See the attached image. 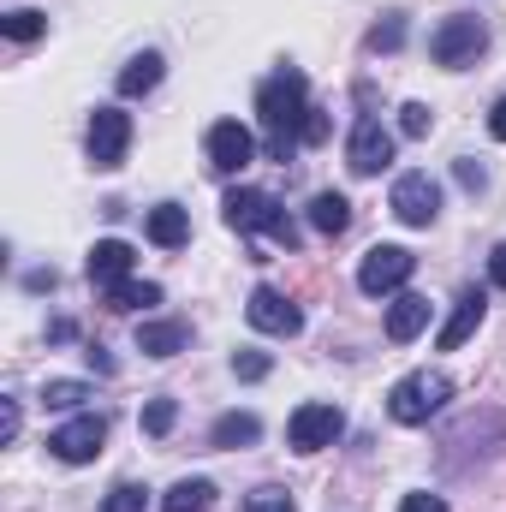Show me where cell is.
<instances>
[{
	"label": "cell",
	"instance_id": "6da1fadb",
	"mask_svg": "<svg viewBox=\"0 0 506 512\" xmlns=\"http://www.w3.org/2000/svg\"><path fill=\"white\" fill-rule=\"evenodd\" d=\"M256 114H262V131H268V155L274 161H292V149L304 143V120H310V84L304 72H274L262 90H256Z\"/></svg>",
	"mask_w": 506,
	"mask_h": 512
},
{
	"label": "cell",
	"instance_id": "7a4b0ae2",
	"mask_svg": "<svg viewBox=\"0 0 506 512\" xmlns=\"http://www.w3.org/2000/svg\"><path fill=\"white\" fill-rule=\"evenodd\" d=\"M221 215H227V227H233V233H268V239H280L286 251L304 239V233H298V221H292L268 191H245V185H239V191H227Z\"/></svg>",
	"mask_w": 506,
	"mask_h": 512
},
{
	"label": "cell",
	"instance_id": "3957f363",
	"mask_svg": "<svg viewBox=\"0 0 506 512\" xmlns=\"http://www.w3.org/2000/svg\"><path fill=\"white\" fill-rule=\"evenodd\" d=\"M447 399H453V382L441 370H411L405 382H393V393H387V417L393 423H429Z\"/></svg>",
	"mask_w": 506,
	"mask_h": 512
},
{
	"label": "cell",
	"instance_id": "277c9868",
	"mask_svg": "<svg viewBox=\"0 0 506 512\" xmlns=\"http://www.w3.org/2000/svg\"><path fill=\"white\" fill-rule=\"evenodd\" d=\"M483 48H489V24H483V18H471V12L441 18V24L429 30V54H435V66H447V72L477 66V54H483Z\"/></svg>",
	"mask_w": 506,
	"mask_h": 512
},
{
	"label": "cell",
	"instance_id": "5b68a950",
	"mask_svg": "<svg viewBox=\"0 0 506 512\" xmlns=\"http://www.w3.org/2000/svg\"><path fill=\"white\" fill-rule=\"evenodd\" d=\"M340 429H346L340 405H322V399H310V405H298V411H292V423H286V441H292V453H322V447H334V441H340Z\"/></svg>",
	"mask_w": 506,
	"mask_h": 512
},
{
	"label": "cell",
	"instance_id": "8992f818",
	"mask_svg": "<svg viewBox=\"0 0 506 512\" xmlns=\"http://www.w3.org/2000/svg\"><path fill=\"white\" fill-rule=\"evenodd\" d=\"M417 274V256L405 251V245H376V251L358 262V286L370 292V298H387V292H405V280Z\"/></svg>",
	"mask_w": 506,
	"mask_h": 512
},
{
	"label": "cell",
	"instance_id": "52a82bcc",
	"mask_svg": "<svg viewBox=\"0 0 506 512\" xmlns=\"http://www.w3.org/2000/svg\"><path fill=\"white\" fill-rule=\"evenodd\" d=\"M102 441H108V417L84 411V417H72V423H60V429L48 435V453L66 459V465H90V459L102 453Z\"/></svg>",
	"mask_w": 506,
	"mask_h": 512
},
{
	"label": "cell",
	"instance_id": "ba28073f",
	"mask_svg": "<svg viewBox=\"0 0 506 512\" xmlns=\"http://www.w3.org/2000/svg\"><path fill=\"white\" fill-rule=\"evenodd\" d=\"M393 215H399L405 227H435V215H441V185H435L429 173H399V179H393Z\"/></svg>",
	"mask_w": 506,
	"mask_h": 512
},
{
	"label": "cell",
	"instance_id": "9c48e42d",
	"mask_svg": "<svg viewBox=\"0 0 506 512\" xmlns=\"http://www.w3.org/2000/svg\"><path fill=\"white\" fill-rule=\"evenodd\" d=\"M126 149H131V114L96 108V114H90V161H96L102 173H114V167L126 161Z\"/></svg>",
	"mask_w": 506,
	"mask_h": 512
},
{
	"label": "cell",
	"instance_id": "30bf717a",
	"mask_svg": "<svg viewBox=\"0 0 506 512\" xmlns=\"http://www.w3.org/2000/svg\"><path fill=\"white\" fill-rule=\"evenodd\" d=\"M245 316H251L256 334H280V340H292V334L304 328V310H298L286 292H274V286H256L251 304H245Z\"/></svg>",
	"mask_w": 506,
	"mask_h": 512
},
{
	"label": "cell",
	"instance_id": "8fae6325",
	"mask_svg": "<svg viewBox=\"0 0 506 512\" xmlns=\"http://www.w3.org/2000/svg\"><path fill=\"white\" fill-rule=\"evenodd\" d=\"M387 161H393V131L381 126V120H358L352 126V143H346V167L358 179H376Z\"/></svg>",
	"mask_w": 506,
	"mask_h": 512
},
{
	"label": "cell",
	"instance_id": "7c38bea8",
	"mask_svg": "<svg viewBox=\"0 0 506 512\" xmlns=\"http://www.w3.org/2000/svg\"><path fill=\"white\" fill-rule=\"evenodd\" d=\"M256 155V137L239 120H221V126H209V167L215 173H245Z\"/></svg>",
	"mask_w": 506,
	"mask_h": 512
},
{
	"label": "cell",
	"instance_id": "4fadbf2b",
	"mask_svg": "<svg viewBox=\"0 0 506 512\" xmlns=\"http://www.w3.org/2000/svg\"><path fill=\"white\" fill-rule=\"evenodd\" d=\"M131 262H137V256H131L126 239H102V245L90 251V262H84V268H90V286H96V292H114V286H126Z\"/></svg>",
	"mask_w": 506,
	"mask_h": 512
},
{
	"label": "cell",
	"instance_id": "5bb4252c",
	"mask_svg": "<svg viewBox=\"0 0 506 512\" xmlns=\"http://www.w3.org/2000/svg\"><path fill=\"white\" fill-rule=\"evenodd\" d=\"M483 310H489V298H483L477 286H471V292H459V304H453L447 328L435 334V346H441V352H459V346H465V340H471V334L483 328Z\"/></svg>",
	"mask_w": 506,
	"mask_h": 512
},
{
	"label": "cell",
	"instance_id": "9a60e30c",
	"mask_svg": "<svg viewBox=\"0 0 506 512\" xmlns=\"http://www.w3.org/2000/svg\"><path fill=\"white\" fill-rule=\"evenodd\" d=\"M143 233H149V245H161V251H179V245L191 239V215H185L179 203H155V209L143 215Z\"/></svg>",
	"mask_w": 506,
	"mask_h": 512
},
{
	"label": "cell",
	"instance_id": "2e32d148",
	"mask_svg": "<svg viewBox=\"0 0 506 512\" xmlns=\"http://www.w3.org/2000/svg\"><path fill=\"white\" fill-rule=\"evenodd\" d=\"M423 328H429V298L399 292V298L387 304V340H393V346H405V340H417Z\"/></svg>",
	"mask_w": 506,
	"mask_h": 512
},
{
	"label": "cell",
	"instance_id": "e0dca14e",
	"mask_svg": "<svg viewBox=\"0 0 506 512\" xmlns=\"http://www.w3.org/2000/svg\"><path fill=\"white\" fill-rule=\"evenodd\" d=\"M185 346H191L185 322H137V352L143 358H179Z\"/></svg>",
	"mask_w": 506,
	"mask_h": 512
},
{
	"label": "cell",
	"instance_id": "ac0fdd59",
	"mask_svg": "<svg viewBox=\"0 0 506 512\" xmlns=\"http://www.w3.org/2000/svg\"><path fill=\"white\" fill-rule=\"evenodd\" d=\"M209 441L215 447H256L262 441V423H256V411H227V417H215Z\"/></svg>",
	"mask_w": 506,
	"mask_h": 512
},
{
	"label": "cell",
	"instance_id": "d6986e66",
	"mask_svg": "<svg viewBox=\"0 0 506 512\" xmlns=\"http://www.w3.org/2000/svg\"><path fill=\"white\" fill-rule=\"evenodd\" d=\"M310 227H316V233H328V239H340V233L352 227V203H346L340 191H322V197L310 203Z\"/></svg>",
	"mask_w": 506,
	"mask_h": 512
},
{
	"label": "cell",
	"instance_id": "ffe728a7",
	"mask_svg": "<svg viewBox=\"0 0 506 512\" xmlns=\"http://www.w3.org/2000/svg\"><path fill=\"white\" fill-rule=\"evenodd\" d=\"M161 72H167L161 54H137V60H126V72H120V96H149V90L161 84Z\"/></svg>",
	"mask_w": 506,
	"mask_h": 512
},
{
	"label": "cell",
	"instance_id": "44dd1931",
	"mask_svg": "<svg viewBox=\"0 0 506 512\" xmlns=\"http://www.w3.org/2000/svg\"><path fill=\"white\" fill-rule=\"evenodd\" d=\"M209 501H215V483H203V477H185V483H173V489H167L161 512H203Z\"/></svg>",
	"mask_w": 506,
	"mask_h": 512
},
{
	"label": "cell",
	"instance_id": "7402d4cb",
	"mask_svg": "<svg viewBox=\"0 0 506 512\" xmlns=\"http://www.w3.org/2000/svg\"><path fill=\"white\" fill-rule=\"evenodd\" d=\"M149 304H161V286L155 280H126V286L108 292V310H149Z\"/></svg>",
	"mask_w": 506,
	"mask_h": 512
},
{
	"label": "cell",
	"instance_id": "603a6c76",
	"mask_svg": "<svg viewBox=\"0 0 506 512\" xmlns=\"http://www.w3.org/2000/svg\"><path fill=\"white\" fill-rule=\"evenodd\" d=\"M0 30H6L12 42H36V36L48 30V12H36V6H18V12H6V18H0Z\"/></svg>",
	"mask_w": 506,
	"mask_h": 512
},
{
	"label": "cell",
	"instance_id": "cb8c5ba5",
	"mask_svg": "<svg viewBox=\"0 0 506 512\" xmlns=\"http://www.w3.org/2000/svg\"><path fill=\"white\" fill-rule=\"evenodd\" d=\"M84 399H96V387H84V382H48L42 387V405L48 411H78Z\"/></svg>",
	"mask_w": 506,
	"mask_h": 512
},
{
	"label": "cell",
	"instance_id": "d4e9b609",
	"mask_svg": "<svg viewBox=\"0 0 506 512\" xmlns=\"http://www.w3.org/2000/svg\"><path fill=\"white\" fill-rule=\"evenodd\" d=\"M173 423H179V405H173V399H149V405H143V435H155V441H161Z\"/></svg>",
	"mask_w": 506,
	"mask_h": 512
},
{
	"label": "cell",
	"instance_id": "484cf974",
	"mask_svg": "<svg viewBox=\"0 0 506 512\" xmlns=\"http://www.w3.org/2000/svg\"><path fill=\"white\" fill-rule=\"evenodd\" d=\"M399 42H405V18H399V12H387L376 30H370V54H393Z\"/></svg>",
	"mask_w": 506,
	"mask_h": 512
},
{
	"label": "cell",
	"instance_id": "4316f807",
	"mask_svg": "<svg viewBox=\"0 0 506 512\" xmlns=\"http://www.w3.org/2000/svg\"><path fill=\"white\" fill-rule=\"evenodd\" d=\"M149 507V495L137 489V483H120V489H108V501H102V512H143Z\"/></svg>",
	"mask_w": 506,
	"mask_h": 512
},
{
	"label": "cell",
	"instance_id": "83f0119b",
	"mask_svg": "<svg viewBox=\"0 0 506 512\" xmlns=\"http://www.w3.org/2000/svg\"><path fill=\"white\" fill-rule=\"evenodd\" d=\"M429 126H435V114H429L423 102H405V108H399V131H405V137H429Z\"/></svg>",
	"mask_w": 506,
	"mask_h": 512
},
{
	"label": "cell",
	"instance_id": "f1b7e54d",
	"mask_svg": "<svg viewBox=\"0 0 506 512\" xmlns=\"http://www.w3.org/2000/svg\"><path fill=\"white\" fill-rule=\"evenodd\" d=\"M268 370H274L268 352H239V358H233V376H239V382H262Z\"/></svg>",
	"mask_w": 506,
	"mask_h": 512
},
{
	"label": "cell",
	"instance_id": "f546056e",
	"mask_svg": "<svg viewBox=\"0 0 506 512\" xmlns=\"http://www.w3.org/2000/svg\"><path fill=\"white\" fill-rule=\"evenodd\" d=\"M245 512H298V507H292L286 489H256L251 501H245Z\"/></svg>",
	"mask_w": 506,
	"mask_h": 512
},
{
	"label": "cell",
	"instance_id": "4dcf8cb0",
	"mask_svg": "<svg viewBox=\"0 0 506 512\" xmlns=\"http://www.w3.org/2000/svg\"><path fill=\"white\" fill-rule=\"evenodd\" d=\"M399 512H447V501H441V495H405Z\"/></svg>",
	"mask_w": 506,
	"mask_h": 512
},
{
	"label": "cell",
	"instance_id": "1f68e13d",
	"mask_svg": "<svg viewBox=\"0 0 506 512\" xmlns=\"http://www.w3.org/2000/svg\"><path fill=\"white\" fill-rule=\"evenodd\" d=\"M459 185H465V191H483V185H489V173H483L477 161H459Z\"/></svg>",
	"mask_w": 506,
	"mask_h": 512
},
{
	"label": "cell",
	"instance_id": "d6a6232c",
	"mask_svg": "<svg viewBox=\"0 0 506 512\" xmlns=\"http://www.w3.org/2000/svg\"><path fill=\"white\" fill-rule=\"evenodd\" d=\"M18 435V399H0V441Z\"/></svg>",
	"mask_w": 506,
	"mask_h": 512
},
{
	"label": "cell",
	"instance_id": "836d02e7",
	"mask_svg": "<svg viewBox=\"0 0 506 512\" xmlns=\"http://www.w3.org/2000/svg\"><path fill=\"white\" fill-rule=\"evenodd\" d=\"M322 137H328V114L310 108V120H304V143H322Z\"/></svg>",
	"mask_w": 506,
	"mask_h": 512
},
{
	"label": "cell",
	"instance_id": "e575fe53",
	"mask_svg": "<svg viewBox=\"0 0 506 512\" xmlns=\"http://www.w3.org/2000/svg\"><path fill=\"white\" fill-rule=\"evenodd\" d=\"M489 280L506 292V245H495V251H489Z\"/></svg>",
	"mask_w": 506,
	"mask_h": 512
},
{
	"label": "cell",
	"instance_id": "d590c367",
	"mask_svg": "<svg viewBox=\"0 0 506 512\" xmlns=\"http://www.w3.org/2000/svg\"><path fill=\"white\" fill-rule=\"evenodd\" d=\"M489 137H495V143H506V96L489 108Z\"/></svg>",
	"mask_w": 506,
	"mask_h": 512
},
{
	"label": "cell",
	"instance_id": "8d00e7d4",
	"mask_svg": "<svg viewBox=\"0 0 506 512\" xmlns=\"http://www.w3.org/2000/svg\"><path fill=\"white\" fill-rule=\"evenodd\" d=\"M84 358H90V364H96V370H102V376H114V358H108V352H102V346H90V352H84Z\"/></svg>",
	"mask_w": 506,
	"mask_h": 512
}]
</instances>
